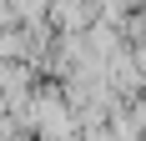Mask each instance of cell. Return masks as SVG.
Instances as JSON below:
<instances>
[]
</instances>
